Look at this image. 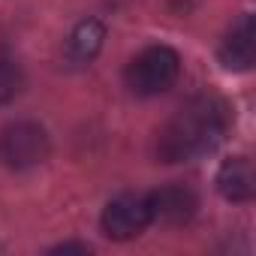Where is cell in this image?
Returning a JSON list of instances; mask_svg holds the SVG:
<instances>
[{"mask_svg":"<svg viewBox=\"0 0 256 256\" xmlns=\"http://www.w3.org/2000/svg\"><path fill=\"white\" fill-rule=\"evenodd\" d=\"M229 130V108L217 96H193L184 102L157 136L160 163H190L214 151Z\"/></svg>","mask_w":256,"mask_h":256,"instance_id":"6da1fadb","label":"cell"},{"mask_svg":"<svg viewBox=\"0 0 256 256\" xmlns=\"http://www.w3.org/2000/svg\"><path fill=\"white\" fill-rule=\"evenodd\" d=\"M181 76V58L169 46H151L139 52L130 64H126L124 82L136 96H157L166 94Z\"/></svg>","mask_w":256,"mask_h":256,"instance_id":"7a4b0ae2","label":"cell"},{"mask_svg":"<svg viewBox=\"0 0 256 256\" xmlns=\"http://www.w3.org/2000/svg\"><path fill=\"white\" fill-rule=\"evenodd\" d=\"M48 133L34 120H12L0 130V163L6 169H34L48 157Z\"/></svg>","mask_w":256,"mask_h":256,"instance_id":"3957f363","label":"cell"},{"mask_svg":"<svg viewBox=\"0 0 256 256\" xmlns=\"http://www.w3.org/2000/svg\"><path fill=\"white\" fill-rule=\"evenodd\" d=\"M151 223L154 220H151L148 193H120L106 205V211L100 217L102 235L112 241H130V238L142 235Z\"/></svg>","mask_w":256,"mask_h":256,"instance_id":"277c9868","label":"cell"},{"mask_svg":"<svg viewBox=\"0 0 256 256\" xmlns=\"http://www.w3.org/2000/svg\"><path fill=\"white\" fill-rule=\"evenodd\" d=\"M148 205H151V220L154 223L178 226V223H187L196 214L199 199H196V193L190 187L169 184V187H160V190L148 193Z\"/></svg>","mask_w":256,"mask_h":256,"instance_id":"5b68a950","label":"cell"},{"mask_svg":"<svg viewBox=\"0 0 256 256\" xmlns=\"http://www.w3.org/2000/svg\"><path fill=\"white\" fill-rule=\"evenodd\" d=\"M220 60L226 70H235V72H244L253 66L256 60V34H253V16L244 12L232 30L226 34L223 46H220Z\"/></svg>","mask_w":256,"mask_h":256,"instance_id":"8992f818","label":"cell"},{"mask_svg":"<svg viewBox=\"0 0 256 256\" xmlns=\"http://www.w3.org/2000/svg\"><path fill=\"white\" fill-rule=\"evenodd\" d=\"M217 190L229 202H250L256 193V172L247 157H229L223 160L217 172Z\"/></svg>","mask_w":256,"mask_h":256,"instance_id":"52a82bcc","label":"cell"},{"mask_svg":"<svg viewBox=\"0 0 256 256\" xmlns=\"http://www.w3.org/2000/svg\"><path fill=\"white\" fill-rule=\"evenodd\" d=\"M102 40H106V28L96 22V18H84L76 24V30L70 34L66 40V60L72 66H84L90 64L100 48H102Z\"/></svg>","mask_w":256,"mask_h":256,"instance_id":"ba28073f","label":"cell"},{"mask_svg":"<svg viewBox=\"0 0 256 256\" xmlns=\"http://www.w3.org/2000/svg\"><path fill=\"white\" fill-rule=\"evenodd\" d=\"M24 88V72L18 66V60L0 46V106L12 102Z\"/></svg>","mask_w":256,"mask_h":256,"instance_id":"9c48e42d","label":"cell"},{"mask_svg":"<svg viewBox=\"0 0 256 256\" xmlns=\"http://www.w3.org/2000/svg\"><path fill=\"white\" fill-rule=\"evenodd\" d=\"M72 250H76V253H90L88 244H60V247H54L52 253H72Z\"/></svg>","mask_w":256,"mask_h":256,"instance_id":"30bf717a","label":"cell"}]
</instances>
